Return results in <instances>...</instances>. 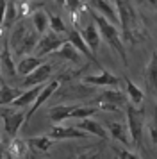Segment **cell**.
Wrapping results in <instances>:
<instances>
[{
  "label": "cell",
  "mask_w": 157,
  "mask_h": 159,
  "mask_svg": "<svg viewBox=\"0 0 157 159\" xmlns=\"http://www.w3.org/2000/svg\"><path fill=\"white\" fill-rule=\"evenodd\" d=\"M116 2V13L120 20L121 38L125 45H136L146 38V27L143 25L141 18L136 11L134 4L130 0H114Z\"/></svg>",
  "instance_id": "1"
},
{
  "label": "cell",
  "mask_w": 157,
  "mask_h": 159,
  "mask_svg": "<svg viewBox=\"0 0 157 159\" xmlns=\"http://www.w3.org/2000/svg\"><path fill=\"white\" fill-rule=\"evenodd\" d=\"M87 13L91 15L93 22L96 23L102 39L118 54V57L121 59V63H123L125 66H128V57H127V50H125V43H123V38L120 36V30L116 29V23H113L111 20H107L102 13H98V11H95V9H91V7L87 9Z\"/></svg>",
  "instance_id": "2"
},
{
  "label": "cell",
  "mask_w": 157,
  "mask_h": 159,
  "mask_svg": "<svg viewBox=\"0 0 157 159\" xmlns=\"http://www.w3.org/2000/svg\"><path fill=\"white\" fill-rule=\"evenodd\" d=\"M9 47L13 50L14 56H27L32 50H36V45L39 41V34L36 32V29L29 27V23L25 20L16 22L11 27V34H9Z\"/></svg>",
  "instance_id": "3"
},
{
  "label": "cell",
  "mask_w": 157,
  "mask_h": 159,
  "mask_svg": "<svg viewBox=\"0 0 157 159\" xmlns=\"http://www.w3.org/2000/svg\"><path fill=\"white\" fill-rule=\"evenodd\" d=\"M125 115H127V125H128V134H130V145L141 150L143 147V130H145V115L143 109H139L134 104L125 106Z\"/></svg>",
  "instance_id": "4"
},
{
  "label": "cell",
  "mask_w": 157,
  "mask_h": 159,
  "mask_svg": "<svg viewBox=\"0 0 157 159\" xmlns=\"http://www.w3.org/2000/svg\"><path fill=\"white\" fill-rule=\"evenodd\" d=\"M98 102V109H104V111H113V113H120L121 107H125L128 102V97L121 89L118 88H113V89H105L102 91L100 97H96Z\"/></svg>",
  "instance_id": "5"
},
{
  "label": "cell",
  "mask_w": 157,
  "mask_h": 159,
  "mask_svg": "<svg viewBox=\"0 0 157 159\" xmlns=\"http://www.w3.org/2000/svg\"><path fill=\"white\" fill-rule=\"evenodd\" d=\"M0 120L4 123V130L9 138H14L21 129V125L25 123V113L18 111V107H4L0 109Z\"/></svg>",
  "instance_id": "6"
},
{
  "label": "cell",
  "mask_w": 157,
  "mask_h": 159,
  "mask_svg": "<svg viewBox=\"0 0 157 159\" xmlns=\"http://www.w3.org/2000/svg\"><path fill=\"white\" fill-rule=\"evenodd\" d=\"M64 41H66V39H63V38L59 36V32H54L52 29L47 30L45 34L39 36V41L36 45V56L43 57V56L54 54L56 50L61 48V45H63Z\"/></svg>",
  "instance_id": "7"
},
{
  "label": "cell",
  "mask_w": 157,
  "mask_h": 159,
  "mask_svg": "<svg viewBox=\"0 0 157 159\" xmlns=\"http://www.w3.org/2000/svg\"><path fill=\"white\" fill-rule=\"evenodd\" d=\"M59 86H61V82H59L57 79H56V80H50V82H45V86H43V89L39 91V95L36 97V100L32 102V104H30V107H29V111L25 113V123H27V122H30V118L34 116V113H36V111H38L39 107H41V106L45 104V102L48 100V98L52 97V95L56 93L57 89H59Z\"/></svg>",
  "instance_id": "8"
},
{
  "label": "cell",
  "mask_w": 157,
  "mask_h": 159,
  "mask_svg": "<svg viewBox=\"0 0 157 159\" xmlns=\"http://www.w3.org/2000/svg\"><path fill=\"white\" fill-rule=\"evenodd\" d=\"M82 82H84V84H89V86H95V88H116L120 84V77H116V75H113L111 72L100 68L98 73H95V75H86L84 79H82Z\"/></svg>",
  "instance_id": "9"
},
{
  "label": "cell",
  "mask_w": 157,
  "mask_h": 159,
  "mask_svg": "<svg viewBox=\"0 0 157 159\" xmlns=\"http://www.w3.org/2000/svg\"><path fill=\"white\" fill-rule=\"evenodd\" d=\"M2 50H0V72L4 77L7 79H13L16 75V65H14V59H13V50L9 47V39H4L2 41Z\"/></svg>",
  "instance_id": "10"
},
{
  "label": "cell",
  "mask_w": 157,
  "mask_h": 159,
  "mask_svg": "<svg viewBox=\"0 0 157 159\" xmlns=\"http://www.w3.org/2000/svg\"><path fill=\"white\" fill-rule=\"evenodd\" d=\"M68 41H70V43L73 45V47H75V48H77L80 54H82V56H86V57L89 59L93 65H96L98 68H102V66H100V63H98V59H96V56H95V54L91 52L89 45L86 43V39L82 38L80 30H75V29L70 30V32H68Z\"/></svg>",
  "instance_id": "11"
},
{
  "label": "cell",
  "mask_w": 157,
  "mask_h": 159,
  "mask_svg": "<svg viewBox=\"0 0 157 159\" xmlns=\"http://www.w3.org/2000/svg\"><path fill=\"white\" fill-rule=\"evenodd\" d=\"M50 75H52V66L41 63L34 72H30L29 75H25V79H23V82H21V86L23 88H30V86H36V84H45V82L50 79Z\"/></svg>",
  "instance_id": "12"
},
{
  "label": "cell",
  "mask_w": 157,
  "mask_h": 159,
  "mask_svg": "<svg viewBox=\"0 0 157 159\" xmlns=\"http://www.w3.org/2000/svg\"><path fill=\"white\" fill-rule=\"evenodd\" d=\"M52 139H86L87 138V132L78 127H63V125H56L50 129L48 134Z\"/></svg>",
  "instance_id": "13"
},
{
  "label": "cell",
  "mask_w": 157,
  "mask_h": 159,
  "mask_svg": "<svg viewBox=\"0 0 157 159\" xmlns=\"http://www.w3.org/2000/svg\"><path fill=\"white\" fill-rule=\"evenodd\" d=\"M80 34H82V38L86 39V43L89 45V48H91V52L96 56V52H98L100 48V30L98 27H96V23L91 22V23H87V25H84L82 27V30H80Z\"/></svg>",
  "instance_id": "14"
},
{
  "label": "cell",
  "mask_w": 157,
  "mask_h": 159,
  "mask_svg": "<svg viewBox=\"0 0 157 159\" xmlns=\"http://www.w3.org/2000/svg\"><path fill=\"white\" fill-rule=\"evenodd\" d=\"M109 134L113 136V139L120 141L123 147H130V134H128V125L123 122H109L107 123Z\"/></svg>",
  "instance_id": "15"
},
{
  "label": "cell",
  "mask_w": 157,
  "mask_h": 159,
  "mask_svg": "<svg viewBox=\"0 0 157 159\" xmlns=\"http://www.w3.org/2000/svg\"><path fill=\"white\" fill-rule=\"evenodd\" d=\"M43 86H45V84H36V86H32V88H27V89L21 91L9 106H13V107H27V106H30V104L36 100V97L39 95V91L43 89Z\"/></svg>",
  "instance_id": "16"
},
{
  "label": "cell",
  "mask_w": 157,
  "mask_h": 159,
  "mask_svg": "<svg viewBox=\"0 0 157 159\" xmlns=\"http://www.w3.org/2000/svg\"><path fill=\"white\" fill-rule=\"evenodd\" d=\"M41 63H43V59L39 57V56H30V54L21 56V59L18 61V65H16V73L21 75V77H25V75H29L30 72H34Z\"/></svg>",
  "instance_id": "17"
},
{
  "label": "cell",
  "mask_w": 157,
  "mask_h": 159,
  "mask_svg": "<svg viewBox=\"0 0 157 159\" xmlns=\"http://www.w3.org/2000/svg\"><path fill=\"white\" fill-rule=\"evenodd\" d=\"M78 129L86 130L87 134H93V136L96 138H102V139H107V130L102 127V123H98L96 120H93L91 116H87V118H82L77 125Z\"/></svg>",
  "instance_id": "18"
},
{
  "label": "cell",
  "mask_w": 157,
  "mask_h": 159,
  "mask_svg": "<svg viewBox=\"0 0 157 159\" xmlns=\"http://www.w3.org/2000/svg\"><path fill=\"white\" fill-rule=\"evenodd\" d=\"M75 107H77L75 104H73V106H71V104H59V106H54V107L48 109V116L54 123H61V122H64V120L71 118V113H73Z\"/></svg>",
  "instance_id": "19"
},
{
  "label": "cell",
  "mask_w": 157,
  "mask_h": 159,
  "mask_svg": "<svg viewBox=\"0 0 157 159\" xmlns=\"http://www.w3.org/2000/svg\"><path fill=\"white\" fill-rule=\"evenodd\" d=\"M87 2H89L91 9L102 13L107 20H111L113 23L120 22V20H118V13H116V9L111 6V2H109V0H87Z\"/></svg>",
  "instance_id": "20"
},
{
  "label": "cell",
  "mask_w": 157,
  "mask_h": 159,
  "mask_svg": "<svg viewBox=\"0 0 157 159\" xmlns=\"http://www.w3.org/2000/svg\"><path fill=\"white\" fill-rule=\"evenodd\" d=\"M32 27L36 29V32L41 36L50 29V15L45 9H36L32 13Z\"/></svg>",
  "instance_id": "21"
},
{
  "label": "cell",
  "mask_w": 157,
  "mask_h": 159,
  "mask_svg": "<svg viewBox=\"0 0 157 159\" xmlns=\"http://www.w3.org/2000/svg\"><path fill=\"white\" fill-rule=\"evenodd\" d=\"M123 82H125V89H127V97L130 100V104H134V106L139 107L143 104V100H145V91L136 82H132L128 77H123Z\"/></svg>",
  "instance_id": "22"
},
{
  "label": "cell",
  "mask_w": 157,
  "mask_h": 159,
  "mask_svg": "<svg viewBox=\"0 0 157 159\" xmlns=\"http://www.w3.org/2000/svg\"><path fill=\"white\" fill-rule=\"evenodd\" d=\"M146 84L150 91L157 95V50L152 52V57L146 65Z\"/></svg>",
  "instance_id": "23"
},
{
  "label": "cell",
  "mask_w": 157,
  "mask_h": 159,
  "mask_svg": "<svg viewBox=\"0 0 157 159\" xmlns=\"http://www.w3.org/2000/svg\"><path fill=\"white\" fill-rule=\"evenodd\" d=\"M54 56H56V57L68 59V61L75 63V65H77V63H80V52H78L77 48L70 43V41H64V43L61 45V48L54 52Z\"/></svg>",
  "instance_id": "24"
},
{
  "label": "cell",
  "mask_w": 157,
  "mask_h": 159,
  "mask_svg": "<svg viewBox=\"0 0 157 159\" xmlns=\"http://www.w3.org/2000/svg\"><path fill=\"white\" fill-rule=\"evenodd\" d=\"M29 141H23V139H18L14 136V139L9 143L7 147V156L9 157H25L29 154Z\"/></svg>",
  "instance_id": "25"
},
{
  "label": "cell",
  "mask_w": 157,
  "mask_h": 159,
  "mask_svg": "<svg viewBox=\"0 0 157 159\" xmlns=\"http://www.w3.org/2000/svg\"><path fill=\"white\" fill-rule=\"evenodd\" d=\"M29 147L34 148L36 152H48L54 145V139L50 136H34V138H29Z\"/></svg>",
  "instance_id": "26"
},
{
  "label": "cell",
  "mask_w": 157,
  "mask_h": 159,
  "mask_svg": "<svg viewBox=\"0 0 157 159\" xmlns=\"http://www.w3.org/2000/svg\"><path fill=\"white\" fill-rule=\"evenodd\" d=\"M16 22H18V7H16V4H14L13 0H7L6 15H4V25H2V29H4V30L11 29Z\"/></svg>",
  "instance_id": "27"
},
{
  "label": "cell",
  "mask_w": 157,
  "mask_h": 159,
  "mask_svg": "<svg viewBox=\"0 0 157 159\" xmlns=\"http://www.w3.org/2000/svg\"><path fill=\"white\" fill-rule=\"evenodd\" d=\"M20 93H21L20 89H14V88H11L9 84L2 82V86H0V107H2V106H9Z\"/></svg>",
  "instance_id": "28"
},
{
  "label": "cell",
  "mask_w": 157,
  "mask_h": 159,
  "mask_svg": "<svg viewBox=\"0 0 157 159\" xmlns=\"http://www.w3.org/2000/svg\"><path fill=\"white\" fill-rule=\"evenodd\" d=\"M98 111L96 106H77L71 113V118H77V120H82V118H87V116H93Z\"/></svg>",
  "instance_id": "29"
},
{
  "label": "cell",
  "mask_w": 157,
  "mask_h": 159,
  "mask_svg": "<svg viewBox=\"0 0 157 159\" xmlns=\"http://www.w3.org/2000/svg\"><path fill=\"white\" fill-rule=\"evenodd\" d=\"M50 29L54 30V32H59V34L66 32V25H64L63 18L59 15H50Z\"/></svg>",
  "instance_id": "30"
},
{
  "label": "cell",
  "mask_w": 157,
  "mask_h": 159,
  "mask_svg": "<svg viewBox=\"0 0 157 159\" xmlns=\"http://www.w3.org/2000/svg\"><path fill=\"white\" fill-rule=\"evenodd\" d=\"M64 7L68 9V13L71 15V18L77 16L80 11H84V6H82L80 0H66V2H64Z\"/></svg>",
  "instance_id": "31"
},
{
  "label": "cell",
  "mask_w": 157,
  "mask_h": 159,
  "mask_svg": "<svg viewBox=\"0 0 157 159\" xmlns=\"http://www.w3.org/2000/svg\"><path fill=\"white\" fill-rule=\"evenodd\" d=\"M6 6H7V0H0V34L4 32L2 25H4V15H6Z\"/></svg>",
  "instance_id": "32"
},
{
  "label": "cell",
  "mask_w": 157,
  "mask_h": 159,
  "mask_svg": "<svg viewBox=\"0 0 157 159\" xmlns=\"http://www.w3.org/2000/svg\"><path fill=\"white\" fill-rule=\"evenodd\" d=\"M114 152L120 156V157H139V154H134L130 150H121V148H114Z\"/></svg>",
  "instance_id": "33"
},
{
  "label": "cell",
  "mask_w": 157,
  "mask_h": 159,
  "mask_svg": "<svg viewBox=\"0 0 157 159\" xmlns=\"http://www.w3.org/2000/svg\"><path fill=\"white\" fill-rule=\"evenodd\" d=\"M146 2H148V4H150L154 9H157V0H146Z\"/></svg>",
  "instance_id": "34"
},
{
  "label": "cell",
  "mask_w": 157,
  "mask_h": 159,
  "mask_svg": "<svg viewBox=\"0 0 157 159\" xmlns=\"http://www.w3.org/2000/svg\"><path fill=\"white\" fill-rule=\"evenodd\" d=\"M57 4H59V6H64V2H66V0H56Z\"/></svg>",
  "instance_id": "35"
},
{
  "label": "cell",
  "mask_w": 157,
  "mask_h": 159,
  "mask_svg": "<svg viewBox=\"0 0 157 159\" xmlns=\"http://www.w3.org/2000/svg\"><path fill=\"white\" fill-rule=\"evenodd\" d=\"M0 75H2V72H0Z\"/></svg>",
  "instance_id": "36"
}]
</instances>
